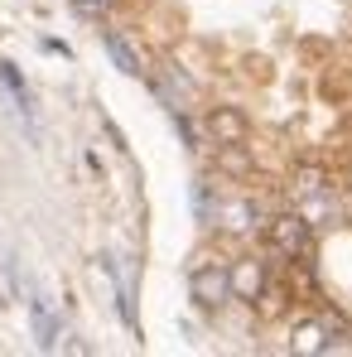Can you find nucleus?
I'll return each instance as SVG.
<instances>
[{
  "label": "nucleus",
  "mask_w": 352,
  "mask_h": 357,
  "mask_svg": "<svg viewBox=\"0 0 352 357\" xmlns=\"http://www.w3.org/2000/svg\"><path fill=\"white\" fill-rule=\"evenodd\" d=\"M107 44H112V54H116V63L125 68V73H140V68H135V59L125 54V44H121V39H107Z\"/></svg>",
  "instance_id": "nucleus-1"
}]
</instances>
